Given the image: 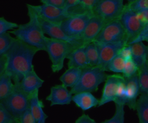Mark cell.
Returning a JSON list of instances; mask_svg holds the SVG:
<instances>
[{
  "mask_svg": "<svg viewBox=\"0 0 148 123\" xmlns=\"http://www.w3.org/2000/svg\"><path fill=\"white\" fill-rule=\"evenodd\" d=\"M80 0H66L64 8L67 10L73 8L80 3Z\"/></svg>",
  "mask_w": 148,
  "mask_h": 123,
  "instance_id": "b9f144b4",
  "label": "cell"
},
{
  "mask_svg": "<svg viewBox=\"0 0 148 123\" xmlns=\"http://www.w3.org/2000/svg\"><path fill=\"white\" fill-rule=\"evenodd\" d=\"M29 109L36 123H46L48 116L44 112V104L39 97V91L29 96Z\"/></svg>",
  "mask_w": 148,
  "mask_h": 123,
  "instance_id": "ac0fdd59",
  "label": "cell"
},
{
  "mask_svg": "<svg viewBox=\"0 0 148 123\" xmlns=\"http://www.w3.org/2000/svg\"><path fill=\"white\" fill-rule=\"evenodd\" d=\"M39 51L15 38L6 54V73L11 76L14 84H18L29 72L34 70L33 60Z\"/></svg>",
  "mask_w": 148,
  "mask_h": 123,
  "instance_id": "6da1fadb",
  "label": "cell"
},
{
  "mask_svg": "<svg viewBox=\"0 0 148 123\" xmlns=\"http://www.w3.org/2000/svg\"><path fill=\"white\" fill-rule=\"evenodd\" d=\"M94 15V12L90 11L73 16L64 21L61 24V27L68 36L74 40L82 41V34Z\"/></svg>",
  "mask_w": 148,
  "mask_h": 123,
  "instance_id": "52a82bcc",
  "label": "cell"
},
{
  "mask_svg": "<svg viewBox=\"0 0 148 123\" xmlns=\"http://www.w3.org/2000/svg\"><path fill=\"white\" fill-rule=\"evenodd\" d=\"M127 41V34L120 19L108 23L93 42L100 43H116Z\"/></svg>",
  "mask_w": 148,
  "mask_h": 123,
  "instance_id": "ba28073f",
  "label": "cell"
},
{
  "mask_svg": "<svg viewBox=\"0 0 148 123\" xmlns=\"http://www.w3.org/2000/svg\"><path fill=\"white\" fill-rule=\"evenodd\" d=\"M125 6L123 0H98L93 12L108 23L120 19Z\"/></svg>",
  "mask_w": 148,
  "mask_h": 123,
  "instance_id": "8992f818",
  "label": "cell"
},
{
  "mask_svg": "<svg viewBox=\"0 0 148 123\" xmlns=\"http://www.w3.org/2000/svg\"><path fill=\"white\" fill-rule=\"evenodd\" d=\"M44 81L40 78L34 70L26 74L18 83L20 88L29 96L39 90Z\"/></svg>",
  "mask_w": 148,
  "mask_h": 123,
  "instance_id": "e0dca14e",
  "label": "cell"
},
{
  "mask_svg": "<svg viewBox=\"0 0 148 123\" xmlns=\"http://www.w3.org/2000/svg\"><path fill=\"white\" fill-rule=\"evenodd\" d=\"M108 76L106 71L99 66H88L83 69L79 81L70 91L74 95L80 92H96Z\"/></svg>",
  "mask_w": 148,
  "mask_h": 123,
  "instance_id": "3957f363",
  "label": "cell"
},
{
  "mask_svg": "<svg viewBox=\"0 0 148 123\" xmlns=\"http://www.w3.org/2000/svg\"><path fill=\"white\" fill-rule=\"evenodd\" d=\"M18 26L19 25L16 23L9 21L4 17H0V35L16 29Z\"/></svg>",
  "mask_w": 148,
  "mask_h": 123,
  "instance_id": "d6a6232c",
  "label": "cell"
},
{
  "mask_svg": "<svg viewBox=\"0 0 148 123\" xmlns=\"http://www.w3.org/2000/svg\"><path fill=\"white\" fill-rule=\"evenodd\" d=\"M82 70L79 68H69L60 77V81L67 88L72 89L79 81Z\"/></svg>",
  "mask_w": 148,
  "mask_h": 123,
  "instance_id": "7402d4cb",
  "label": "cell"
},
{
  "mask_svg": "<svg viewBox=\"0 0 148 123\" xmlns=\"http://www.w3.org/2000/svg\"><path fill=\"white\" fill-rule=\"evenodd\" d=\"M75 123H97L95 120L88 115L83 114L78 118Z\"/></svg>",
  "mask_w": 148,
  "mask_h": 123,
  "instance_id": "ab89813d",
  "label": "cell"
},
{
  "mask_svg": "<svg viewBox=\"0 0 148 123\" xmlns=\"http://www.w3.org/2000/svg\"><path fill=\"white\" fill-rule=\"evenodd\" d=\"M139 67L132 59L126 61L122 76L125 79L130 78L138 73Z\"/></svg>",
  "mask_w": 148,
  "mask_h": 123,
  "instance_id": "4dcf8cb0",
  "label": "cell"
},
{
  "mask_svg": "<svg viewBox=\"0 0 148 123\" xmlns=\"http://www.w3.org/2000/svg\"><path fill=\"white\" fill-rule=\"evenodd\" d=\"M136 13L143 27L146 24H147L148 23V9Z\"/></svg>",
  "mask_w": 148,
  "mask_h": 123,
  "instance_id": "f35d334b",
  "label": "cell"
},
{
  "mask_svg": "<svg viewBox=\"0 0 148 123\" xmlns=\"http://www.w3.org/2000/svg\"><path fill=\"white\" fill-rule=\"evenodd\" d=\"M66 0H41L42 4L56 8H62L65 7Z\"/></svg>",
  "mask_w": 148,
  "mask_h": 123,
  "instance_id": "8d00e7d4",
  "label": "cell"
},
{
  "mask_svg": "<svg viewBox=\"0 0 148 123\" xmlns=\"http://www.w3.org/2000/svg\"><path fill=\"white\" fill-rule=\"evenodd\" d=\"M73 94L63 85H58L51 88L50 93L46 100L50 102L51 106L69 104L73 100Z\"/></svg>",
  "mask_w": 148,
  "mask_h": 123,
  "instance_id": "9a60e30c",
  "label": "cell"
},
{
  "mask_svg": "<svg viewBox=\"0 0 148 123\" xmlns=\"http://www.w3.org/2000/svg\"><path fill=\"white\" fill-rule=\"evenodd\" d=\"M147 53H148V45L147 46Z\"/></svg>",
  "mask_w": 148,
  "mask_h": 123,
  "instance_id": "ee69618b",
  "label": "cell"
},
{
  "mask_svg": "<svg viewBox=\"0 0 148 123\" xmlns=\"http://www.w3.org/2000/svg\"><path fill=\"white\" fill-rule=\"evenodd\" d=\"M138 76L141 94L148 95V60L139 67Z\"/></svg>",
  "mask_w": 148,
  "mask_h": 123,
  "instance_id": "d4e9b609",
  "label": "cell"
},
{
  "mask_svg": "<svg viewBox=\"0 0 148 123\" xmlns=\"http://www.w3.org/2000/svg\"><path fill=\"white\" fill-rule=\"evenodd\" d=\"M97 46L99 54L98 66L105 71L110 62L119 55L122 49L127 44V41L116 43H100L94 42Z\"/></svg>",
  "mask_w": 148,
  "mask_h": 123,
  "instance_id": "8fae6325",
  "label": "cell"
},
{
  "mask_svg": "<svg viewBox=\"0 0 148 123\" xmlns=\"http://www.w3.org/2000/svg\"><path fill=\"white\" fill-rule=\"evenodd\" d=\"M119 55L126 61L132 59V50L130 45L128 44L125 45L122 49Z\"/></svg>",
  "mask_w": 148,
  "mask_h": 123,
  "instance_id": "74e56055",
  "label": "cell"
},
{
  "mask_svg": "<svg viewBox=\"0 0 148 123\" xmlns=\"http://www.w3.org/2000/svg\"><path fill=\"white\" fill-rule=\"evenodd\" d=\"M19 121L21 123H36L29 108L22 115Z\"/></svg>",
  "mask_w": 148,
  "mask_h": 123,
  "instance_id": "d590c367",
  "label": "cell"
},
{
  "mask_svg": "<svg viewBox=\"0 0 148 123\" xmlns=\"http://www.w3.org/2000/svg\"><path fill=\"white\" fill-rule=\"evenodd\" d=\"M37 16L44 34L50 36L49 38L67 42L76 47L83 46L81 41L74 40L68 36L60 25L49 22Z\"/></svg>",
  "mask_w": 148,
  "mask_h": 123,
  "instance_id": "4fadbf2b",
  "label": "cell"
},
{
  "mask_svg": "<svg viewBox=\"0 0 148 123\" xmlns=\"http://www.w3.org/2000/svg\"><path fill=\"white\" fill-rule=\"evenodd\" d=\"M106 23L101 17L94 14L88 23L81 36L83 46H86L93 42Z\"/></svg>",
  "mask_w": 148,
  "mask_h": 123,
  "instance_id": "5bb4252c",
  "label": "cell"
},
{
  "mask_svg": "<svg viewBox=\"0 0 148 123\" xmlns=\"http://www.w3.org/2000/svg\"><path fill=\"white\" fill-rule=\"evenodd\" d=\"M14 86L11 76L6 72L0 76V102L10 95Z\"/></svg>",
  "mask_w": 148,
  "mask_h": 123,
  "instance_id": "cb8c5ba5",
  "label": "cell"
},
{
  "mask_svg": "<svg viewBox=\"0 0 148 123\" xmlns=\"http://www.w3.org/2000/svg\"><path fill=\"white\" fill-rule=\"evenodd\" d=\"M114 102L115 104V105L125 106L127 104V93L125 78L122 80L119 85L116 97Z\"/></svg>",
  "mask_w": 148,
  "mask_h": 123,
  "instance_id": "f1b7e54d",
  "label": "cell"
},
{
  "mask_svg": "<svg viewBox=\"0 0 148 123\" xmlns=\"http://www.w3.org/2000/svg\"><path fill=\"white\" fill-rule=\"evenodd\" d=\"M14 39L9 32L0 35V56L6 55Z\"/></svg>",
  "mask_w": 148,
  "mask_h": 123,
  "instance_id": "83f0119b",
  "label": "cell"
},
{
  "mask_svg": "<svg viewBox=\"0 0 148 123\" xmlns=\"http://www.w3.org/2000/svg\"><path fill=\"white\" fill-rule=\"evenodd\" d=\"M85 51L89 66H98L99 54L96 44L94 42L88 44L86 46Z\"/></svg>",
  "mask_w": 148,
  "mask_h": 123,
  "instance_id": "484cf974",
  "label": "cell"
},
{
  "mask_svg": "<svg viewBox=\"0 0 148 123\" xmlns=\"http://www.w3.org/2000/svg\"><path fill=\"white\" fill-rule=\"evenodd\" d=\"M0 102L17 121L23 114L29 108V96L24 92L18 84L10 95Z\"/></svg>",
  "mask_w": 148,
  "mask_h": 123,
  "instance_id": "5b68a950",
  "label": "cell"
},
{
  "mask_svg": "<svg viewBox=\"0 0 148 123\" xmlns=\"http://www.w3.org/2000/svg\"><path fill=\"white\" fill-rule=\"evenodd\" d=\"M114 115L111 118L101 123H125V110L123 105H115Z\"/></svg>",
  "mask_w": 148,
  "mask_h": 123,
  "instance_id": "f546056e",
  "label": "cell"
},
{
  "mask_svg": "<svg viewBox=\"0 0 148 123\" xmlns=\"http://www.w3.org/2000/svg\"><path fill=\"white\" fill-rule=\"evenodd\" d=\"M3 105L0 102V123H14L17 122Z\"/></svg>",
  "mask_w": 148,
  "mask_h": 123,
  "instance_id": "836d02e7",
  "label": "cell"
},
{
  "mask_svg": "<svg viewBox=\"0 0 148 123\" xmlns=\"http://www.w3.org/2000/svg\"><path fill=\"white\" fill-rule=\"evenodd\" d=\"M14 123H21V122H20V121H17V122H16Z\"/></svg>",
  "mask_w": 148,
  "mask_h": 123,
  "instance_id": "7bdbcfd3",
  "label": "cell"
},
{
  "mask_svg": "<svg viewBox=\"0 0 148 123\" xmlns=\"http://www.w3.org/2000/svg\"><path fill=\"white\" fill-rule=\"evenodd\" d=\"M126 62V60L118 55L109 64L107 71H112L117 74H122Z\"/></svg>",
  "mask_w": 148,
  "mask_h": 123,
  "instance_id": "4316f807",
  "label": "cell"
},
{
  "mask_svg": "<svg viewBox=\"0 0 148 123\" xmlns=\"http://www.w3.org/2000/svg\"><path fill=\"white\" fill-rule=\"evenodd\" d=\"M36 14L41 18L49 22L61 25L66 19L71 16L64 8H56L46 4L31 5Z\"/></svg>",
  "mask_w": 148,
  "mask_h": 123,
  "instance_id": "30bf717a",
  "label": "cell"
},
{
  "mask_svg": "<svg viewBox=\"0 0 148 123\" xmlns=\"http://www.w3.org/2000/svg\"><path fill=\"white\" fill-rule=\"evenodd\" d=\"M72 101L77 107L84 111L98 106L99 103V99L92 93L88 92H80L74 94Z\"/></svg>",
  "mask_w": 148,
  "mask_h": 123,
  "instance_id": "ffe728a7",
  "label": "cell"
},
{
  "mask_svg": "<svg viewBox=\"0 0 148 123\" xmlns=\"http://www.w3.org/2000/svg\"><path fill=\"white\" fill-rule=\"evenodd\" d=\"M130 45L132 50V60L139 68L148 60L147 46L143 42L136 43Z\"/></svg>",
  "mask_w": 148,
  "mask_h": 123,
  "instance_id": "44dd1931",
  "label": "cell"
},
{
  "mask_svg": "<svg viewBox=\"0 0 148 123\" xmlns=\"http://www.w3.org/2000/svg\"><path fill=\"white\" fill-rule=\"evenodd\" d=\"M139 123H148V95L141 94L136 106Z\"/></svg>",
  "mask_w": 148,
  "mask_h": 123,
  "instance_id": "603a6c76",
  "label": "cell"
},
{
  "mask_svg": "<svg viewBox=\"0 0 148 123\" xmlns=\"http://www.w3.org/2000/svg\"><path fill=\"white\" fill-rule=\"evenodd\" d=\"M127 7L135 13L148 9V0H132L126 4Z\"/></svg>",
  "mask_w": 148,
  "mask_h": 123,
  "instance_id": "1f68e13d",
  "label": "cell"
},
{
  "mask_svg": "<svg viewBox=\"0 0 148 123\" xmlns=\"http://www.w3.org/2000/svg\"><path fill=\"white\" fill-rule=\"evenodd\" d=\"M86 46H82L76 48L69 54L67 58L69 60V68L73 67L83 69L88 67L85 51Z\"/></svg>",
  "mask_w": 148,
  "mask_h": 123,
  "instance_id": "d6986e66",
  "label": "cell"
},
{
  "mask_svg": "<svg viewBox=\"0 0 148 123\" xmlns=\"http://www.w3.org/2000/svg\"><path fill=\"white\" fill-rule=\"evenodd\" d=\"M148 42V23L143 28L140 33L133 41L129 43L128 45L138 42Z\"/></svg>",
  "mask_w": 148,
  "mask_h": 123,
  "instance_id": "e575fe53",
  "label": "cell"
},
{
  "mask_svg": "<svg viewBox=\"0 0 148 123\" xmlns=\"http://www.w3.org/2000/svg\"><path fill=\"white\" fill-rule=\"evenodd\" d=\"M7 58L6 55L0 56V76L6 71Z\"/></svg>",
  "mask_w": 148,
  "mask_h": 123,
  "instance_id": "60d3db41",
  "label": "cell"
},
{
  "mask_svg": "<svg viewBox=\"0 0 148 123\" xmlns=\"http://www.w3.org/2000/svg\"><path fill=\"white\" fill-rule=\"evenodd\" d=\"M76 48L67 42L46 37V51L52 63L53 72H59L63 69L65 60Z\"/></svg>",
  "mask_w": 148,
  "mask_h": 123,
  "instance_id": "277c9868",
  "label": "cell"
},
{
  "mask_svg": "<svg viewBox=\"0 0 148 123\" xmlns=\"http://www.w3.org/2000/svg\"><path fill=\"white\" fill-rule=\"evenodd\" d=\"M124 78L121 74L108 75L99 100L98 107L114 102L119 85Z\"/></svg>",
  "mask_w": 148,
  "mask_h": 123,
  "instance_id": "7c38bea8",
  "label": "cell"
},
{
  "mask_svg": "<svg viewBox=\"0 0 148 123\" xmlns=\"http://www.w3.org/2000/svg\"><path fill=\"white\" fill-rule=\"evenodd\" d=\"M119 19L127 34L128 44L139 35L143 26L138 19L136 13L130 9L126 4Z\"/></svg>",
  "mask_w": 148,
  "mask_h": 123,
  "instance_id": "9c48e42d",
  "label": "cell"
},
{
  "mask_svg": "<svg viewBox=\"0 0 148 123\" xmlns=\"http://www.w3.org/2000/svg\"><path fill=\"white\" fill-rule=\"evenodd\" d=\"M125 79L127 98L126 105L130 109L135 111L136 102L141 94L138 73L130 78Z\"/></svg>",
  "mask_w": 148,
  "mask_h": 123,
  "instance_id": "2e32d148",
  "label": "cell"
},
{
  "mask_svg": "<svg viewBox=\"0 0 148 123\" xmlns=\"http://www.w3.org/2000/svg\"><path fill=\"white\" fill-rule=\"evenodd\" d=\"M29 21L19 25L16 29L9 32L15 38L39 51H46V36L40 23L38 16L31 4H27Z\"/></svg>",
  "mask_w": 148,
  "mask_h": 123,
  "instance_id": "7a4b0ae2",
  "label": "cell"
}]
</instances>
